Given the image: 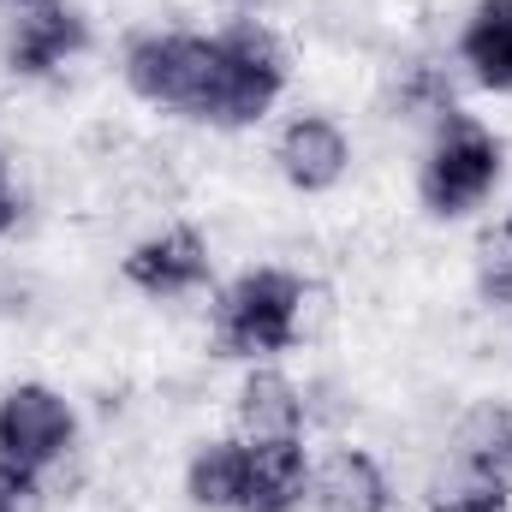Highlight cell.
<instances>
[{"instance_id":"5b68a950","label":"cell","mask_w":512,"mask_h":512,"mask_svg":"<svg viewBox=\"0 0 512 512\" xmlns=\"http://www.w3.org/2000/svg\"><path fill=\"white\" fill-rule=\"evenodd\" d=\"M72 441H78V417L54 387L24 382L0 393V471L42 477L72 453Z\"/></svg>"},{"instance_id":"3957f363","label":"cell","mask_w":512,"mask_h":512,"mask_svg":"<svg viewBox=\"0 0 512 512\" xmlns=\"http://www.w3.org/2000/svg\"><path fill=\"white\" fill-rule=\"evenodd\" d=\"M501 179V143L477 126L471 114H441V131L429 143V161H423V209L453 221V215H471Z\"/></svg>"},{"instance_id":"e0dca14e","label":"cell","mask_w":512,"mask_h":512,"mask_svg":"<svg viewBox=\"0 0 512 512\" xmlns=\"http://www.w3.org/2000/svg\"><path fill=\"white\" fill-rule=\"evenodd\" d=\"M36 507H42V489H36V477L0 471V512H36Z\"/></svg>"},{"instance_id":"52a82bcc","label":"cell","mask_w":512,"mask_h":512,"mask_svg":"<svg viewBox=\"0 0 512 512\" xmlns=\"http://www.w3.org/2000/svg\"><path fill=\"white\" fill-rule=\"evenodd\" d=\"M126 280L143 298H185L209 280V245L197 227H167L149 233L143 245L126 251Z\"/></svg>"},{"instance_id":"9c48e42d","label":"cell","mask_w":512,"mask_h":512,"mask_svg":"<svg viewBox=\"0 0 512 512\" xmlns=\"http://www.w3.org/2000/svg\"><path fill=\"white\" fill-rule=\"evenodd\" d=\"M310 495V459L292 441H251V471H245V501L239 512H298Z\"/></svg>"},{"instance_id":"30bf717a","label":"cell","mask_w":512,"mask_h":512,"mask_svg":"<svg viewBox=\"0 0 512 512\" xmlns=\"http://www.w3.org/2000/svg\"><path fill=\"white\" fill-rule=\"evenodd\" d=\"M310 501L316 512H387V477L370 453L340 447L310 471Z\"/></svg>"},{"instance_id":"9a60e30c","label":"cell","mask_w":512,"mask_h":512,"mask_svg":"<svg viewBox=\"0 0 512 512\" xmlns=\"http://www.w3.org/2000/svg\"><path fill=\"white\" fill-rule=\"evenodd\" d=\"M477 280H483V298L512 304V233L507 227L483 239V268H477Z\"/></svg>"},{"instance_id":"d6986e66","label":"cell","mask_w":512,"mask_h":512,"mask_svg":"<svg viewBox=\"0 0 512 512\" xmlns=\"http://www.w3.org/2000/svg\"><path fill=\"white\" fill-rule=\"evenodd\" d=\"M0 6H30V0H0Z\"/></svg>"},{"instance_id":"7c38bea8","label":"cell","mask_w":512,"mask_h":512,"mask_svg":"<svg viewBox=\"0 0 512 512\" xmlns=\"http://www.w3.org/2000/svg\"><path fill=\"white\" fill-rule=\"evenodd\" d=\"M459 465L489 483V489H507L512 483V405H477L465 423H459Z\"/></svg>"},{"instance_id":"6da1fadb","label":"cell","mask_w":512,"mask_h":512,"mask_svg":"<svg viewBox=\"0 0 512 512\" xmlns=\"http://www.w3.org/2000/svg\"><path fill=\"white\" fill-rule=\"evenodd\" d=\"M304 328V280L286 268H245L215 304V346L227 358L286 352Z\"/></svg>"},{"instance_id":"277c9868","label":"cell","mask_w":512,"mask_h":512,"mask_svg":"<svg viewBox=\"0 0 512 512\" xmlns=\"http://www.w3.org/2000/svg\"><path fill=\"white\" fill-rule=\"evenodd\" d=\"M209 78H215V36H179V30L131 36L126 84L143 102L173 108V114H185V120H203V108H209Z\"/></svg>"},{"instance_id":"4fadbf2b","label":"cell","mask_w":512,"mask_h":512,"mask_svg":"<svg viewBox=\"0 0 512 512\" xmlns=\"http://www.w3.org/2000/svg\"><path fill=\"white\" fill-rule=\"evenodd\" d=\"M465 66L477 72V84L512 90V0H477L459 36Z\"/></svg>"},{"instance_id":"ffe728a7","label":"cell","mask_w":512,"mask_h":512,"mask_svg":"<svg viewBox=\"0 0 512 512\" xmlns=\"http://www.w3.org/2000/svg\"><path fill=\"white\" fill-rule=\"evenodd\" d=\"M507 233H512V215H507Z\"/></svg>"},{"instance_id":"ac0fdd59","label":"cell","mask_w":512,"mask_h":512,"mask_svg":"<svg viewBox=\"0 0 512 512\" xmlns=\"http://www.w3.org/2000/svg\"><path fill=\"white\" fill-rule=\"evenodd\" d=\"M12 209H18V203H12V185H6V161H0V227H12Z\"/></svg>"},{"instance_id":"2e32d148","label":"cell","mask_w":512,"mask_h":512,"mask_svg":"<svg viewBox=\"0 0 512 512\" xmlns=\"http://www.w3.org/2000/svg\"><path fill=\"white\" fill-rule=\"evenodd\" d=\"M435 512H507V489L471 483L465 495H447V501H435Z\"/></svg>"},{"instance_id":"5bb4252c","label":"cell","mask_w":512,"mask_h":512,"mask_svg":"<svg viewBox=\"0 0 512 512\" xmlns=\"http://www.w3.org/2000/svg\"><path fill=\"white\" fill-rule=\"evenodd\" d=\"M245 471H251V441H209V447H197V459L185 471V495L209 512H239Z\"/></svg>"},{"instance_id":"ba28073f","label":"cell","mask_w":512,"mask_h":512,"mask_svg":"<svg viewBox=\"0 0 512 512\" xmlns=\"http://www.w3.org/2000/svg\"><path fill=\"white\" fill-rule=\"evenodd\" d=\"M274 161H280V179L292 191H328V185L346 179L352 143H346V131L334 126L328 114H298L274 137Z\"/></svg>"},{"instance_id":"8992f818","label":"cell","mask_w":512,"mask_h":512,"mask_svg":"<svg viewBox=\"0 0 512 512\" xmlns=\"http://www.w3.org/2000/svg\"><path fill=\"white\" fill-rule=\"evenodd\" d=\"M84 48H90V24L66 0H30L6 24V66L18 78H42V72L66 66L72 54H84Z\"/></svg>"},{"instance_id":"8fae6325","label":"cell","mask_w":512,"mask_h":512,"mask_svg":"<svg viewBox=\"0 0 512 512\" xmlns=\"http://www.w3.org/2000/svg\"><path fill=\"white\" fill-rule=\"evenodd\" d=\"M304 423V393L280 370H251L239 387V429L245 441H292Z\"/></svg>"},{"instance_id":"7a4b0ae2","label":"cell","mask_w":512,"mask_h":512,"mask_svg":"<svg viewBox=\"0 0 512 512\" xmlns=\"http://www.w3.org/2000/svg\"><path fill=\"white\" fill-rule=\"evenodd\" d=\"M286 90V48L268 24L239 18L215 36V78H209V126H256Z\"/></svg>"}]
</instances>
